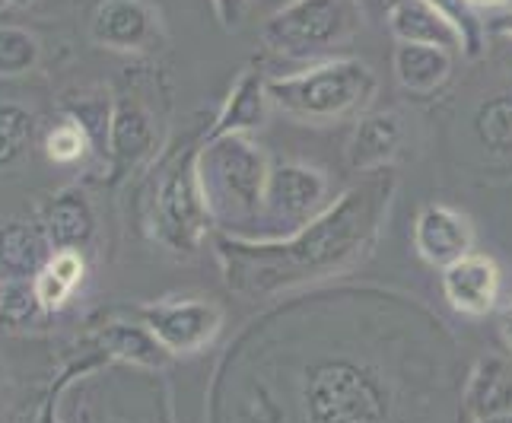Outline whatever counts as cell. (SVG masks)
Masks as SVG:
<instances>
[{
    "label": "cell",
    "instance_id": "cell-15",
    "mask_svg": "<svg viewBox=\"0 0 512 423\" xmlns=\"http://www.w3.org/2000/svg\"><path fill=\"white\" fill-rule=\"evenodd\" d=\"M468 411L487 420L512 414V363L503 357H481L468 382Z\"/></svg>",
    "mask_w": 512,
    "mask_h": 423
},
{
    "label": "cell",
    "instance_id": "cell-17",
    "mask_svg": "<svg viewBox=\"0 0 512 423\" xmlns=\"http://www.w3.org/2000/svg\"><path fill=\"white\" fill-rule=\"evenodd\" d=\"M48 236L58 252H74V245L93 236V210L83 191H61L45 210Z\"/></svg>",
    "mask_w": 512,
    "mask_h": 423
},
{
    "label": "cell",
    "instance_id": "cell-2",
    "mask_svg": "<svg viewBox=\"0 0 512 423\" xmlns=\"http://www.w3.org/2000/svg\"><path fill=\"white\" fill-rule=\"evenodd\" d=\"M268 179V153L255 144L252 134L214 137L198 153V182L207 214L217 223L233 226L258 220Z\"/></svg>",
    "mask_w": 512,
    "mask_h": 423
},
{
    "label": "cell",
    "instance_id": "cell-9",
    "mask_svg": "<svg viewBox=\"0 0 512 423\" xmlns=\"http://www.w3.org/2000/svg\"><path fill=\"white\" fill-rule=\"evenodd\" d=\"M471 245H474V229L465 214H458V210L446 204H430L417 214L414 249L433 268L446 271L449 264L471 255Z\"/></svg>",
    "mask_w": 512,
    "mask_h": 423
},
{
    "label": "cell",
    "instance_id": "cell-12",
    "mask_svg": "<svg viewBox=\"0 0 512 423\" xmlns=\"http://www.w3.org/2000/svg\"><path fill=\"white\" fill-rule=\"evenodd\" d=\"M404 140V121L398 112H369L357 121L347 144V163L353 172H382L395 160Z\"/></svg>",
    "mask_w": 512,
    "mask_h": 423
},
{
    "label": "cell",
    "instance_id": "cell-32",
    "mask_svg": "<svg viewBox=\"0 0 512 423\" xmlns=\"http://www.w3.org/2000/svg\"><path fill=\"white\" fill-rule=\"evenodd\" d=\"M478 423H512V414H497V417H487V420H478Z\"/></svg>",
    "mask_w": 512,
    "mask_h": 423
},
{
    "label": "cell",
    "instance_id": "cell-1",
    "mask_svg": "<svg viewBox=\"0 0 512 423\" xmlns=\"http://www.w3.org/2000/svg\"><path fill=\"white\" fill-rule=\"evenodd\" d=\"M392 191L395 179L385 169L369 172L287 239H217L226 287L258 299L360 264L379 239Z\"/></svg>",
    "mask_w": 512,
    "mask_h": 423
},
{
    "label": "cell",
    "instance_id": "cell-31",
    "mask_svg": "<svg viewBox=\"0 0 512 423\" xmlns=\"http://www.w3.org/2000/svg\"><path fill=\"white\" fill-rule=\"evenodd\" d=\"M471 7H484V10H493V7H503L509 0H468Z\"/></svg>",
    "mask_w": 512,
    "mask_h": 423
},
{
    "label": "cell",
    "instance_id": "cell-25",
    "mask_svg": "<svg viewBox=\"0 0 512 423\" xmlns=\"http://www.w3.org/2000/svg\"><path fill=\"white\" fill-rule=\"evenodd\" d=\"M86 140H90V134H86L74 118H67L64 125H58L48 134L45 150L55 163H77L86 153Z\"/></svg>",
    "mask_w": 512,
    "mask_h": 423
},
{
    "label": "cell",
    "instance_id": "cell-30",
    "mask_svg": "<svg viewBox=\"0 0 512 423\" xmlns=\"http://www.w3.org/2000/svg\"><path fill=\"white\" fill-rule=\"evenodd\" d=\"M500 331H503V341L512 347V303L503 309V319H500Z\"/></svg>",
    "mask_w": 512,
    "mask_h": 423
},
{
    "label": "cell",
    "instance_id": "cell-5",
    "mask_svg": "<svg viewBox=\"0 0 512 423\" xmlns=\"http://www.w3.org/2000/svg\"><path fill=\"white\" fill-rule=\"evenodd\" d=\"M306 423H385L376 379L353 363H325L306 382Z\"/></svg>",
    "mask_w": 512,
    "mask_h": 423
},
{
    "label": "cell",
    "instance_id": "cell-8",
    "mask_svg": "<svg viewBox=\"0 0 512 423\" xmlns=\"http://www.w3.org/2000/svg\"><path fill=\"white\" fill-rule=\"evenodd\" d=\"M140 319L169 354L204 350L223 328L220 306L207 299H166V303L140 309Z\"/></svg>",
    "mask_w": 512,
    "mask_h": 423
},
{
    "label": "cell",
    "instance_id": "cell-28",
    "mask_svg": "<svg viewBox=\"0 0 512 423\" xmlns=\"http://www.w3.org/2000/svg\"><path fill=\"white\" fill-rule=\"evenodd\" d=\"M245 7H249V0H214V10L220 16L223 29H236L245 16Z\"/></svg>",
    "mask_w": 512,
    "mask_h": 423
},
{
    "label": "cell",
    "instance_id": "cell-23",
    "mask_svg": "<svg viewBox=\"0 0 512 423\" xmlns=\"http://www.w3.org/2000/svg\"><path fill=\"white\" fill-rule=\"evenodd\" d=\"M32 137V115L13 102H0V163H10Z\"/></svg>",
    "mask_w": 512,
    "mask_h": 423
},
{
    "label": "cell",
    "instance_id": "cell-3",
    "mask_svg": "<svg viewBox=\"0 0 512 423\" xmlns=\"http://www.w3.org/2000/svg\"><path fill=\"white\" fill-rule=\"evenodd\" d=\"M376 74L366 61H322L268 80L271 105L296 121H341L363 112L376 96Z\"/></svg>",
    "mask_w": 512,
    "mask_h": 423
},
{
    "label": "cell",
    "instance_id": "cell-6",
    "mask_svg": "<svg viewBox=\"0 0 512 423\" xmlns=\"http://www.w3.org/2000/svg\"><path fill=\"white\" fill-rule=\"evenodd\" d=\"M207 204L198 182V156L182 153L163 169L153 191V223L175 252H194L207 233Z\"/></svg>",
    "mask_w": 512,
    "mask_h": 423
},
{
    "label": "cell",
    "instance_id": "cell-29",
    "mask_svg": "<svg viewBox=\"0 0 512 423\" xmlns=\"http://www.w3.org/2000/svg\"><path fill=\"white\" fill-rule=\"evenodd\" d=\"M490 32H497V35H506V39H512V10L500 13V16H493V20L487 23Z\"/></svg>",
    "mask_w": 512,
    "mask_h": 423
},
{
    "label": "cell",
    "instance_id": "cell-13",
    "mask_svg": "<svg viewBox=\"0 0 512 423\" xmlns=\"http://www.w3.org/2000/svg\"><path fill=\"white\" fill-rule=\"evenodd\" d=\"M93 39L121 51L147 48L156 39L153 10L144 0H105L93 16Z\"/></svg>",
    "mask_w": 512,
    "mask_h": 423
},
{
    "label": "cell",
    "instance_id": "cell-7",
    "mask_svg": "<svg viewBox=\"0 0 512 423\" xmlns=\"http://www.w3.org/2000/svg\"><path fill=\"white\" fill-rule=\"evenodd\" d=\"M328 179L325 172L306 163H280L271 169L264 188L261 220L271 226V239H287L299 233L328 207Z\"/></svg>",
    "mask_w": 512,
    "mask_h": 423
},
{
    "label": "cell",
    "instance_id": "cell-34",
    "mask_svg": "<svg viewBox=\"0 0 512 423\" xmlns=\"http://www.w3.org/2000/svg\"><path fill=\"white\" fill-rule=\"evenodd\" d=\"M0 299H4V287H0Z\"/></svg>",
    "mask_w": 512,
    "mask_h": 423
},
{
    "label": "cell",
    "instance_id": "cell-21",
    "mask_svg": "<svg viewBox=\"0 0 512 423\" xmlns=\"http://www.w3.org/2000/svg\"><path fill=\"white\" fill-rule=\"evenodd\" d=\"M45 242L35 229L23 223H10L0 229V264L13 274H32L42 264Z\"/></svg>",
    "mask_w": 512,
    "mask_h": 423
},
{
    "label": "cell",
    "instance_id": "cell-27",
    "mask_svg": "<svg viewBox=\"0 0 512 423\" xmlns=\"http://www.w3.org/2000/svg\"><path fill=\"white\" fill-rule=\"evenodd\" d=\"M39 303L35 299V290H23V287H4V299H0V319L4 322H26L32 315V306Z\"/></svg>",
    "mask_w": 512,
    "mask_h": 423
},
{
    "label": "cell",
    "instance_id": "cell-19",
    "mask_svg": "<svg viewBox=\"0 0 512 423\" xmlns=\"http://www.w3.org/2000/svg\"><path fill=\"white\" fill-rule=\"evenodd\" d=\"M153 144V125L150 115L140 109L137 102H121L112 112V128H109V147L112 156L121 163H137Z\"/></svg>",
    "mask_w": 512,
    "mask_h": 423
},
{
    "label": "cell",
    "instance_id": "cell-26",
    "mask_svg": "<svg viewBox=\"0 0 512 423\" xmlns=\"http://www.w3.org/2000/svg\"><path fill=\"white\" fill-rule=\"evenodd\" d=\"M433 4L449 16L458 32H462V42H465L468 55H478L481 42H484L481 39V20L474 16V7L468 4V0H433Z\"/></svg>",
    "mask_w": 512,
    "mask_h": 423
},
{
    "label": "cell",
    "instance_id": "cell-16",
    "mask_svg": "<svg viewBox=\"0 0 512 423\" xmlns=\"http://www.w3.org/2000/svg\"><path fill=\"white\" fill-rule=\"evenodd\" d=\"M452 74V55L430 45H398L395 48V77L408 93H436Z\"/></svg>",
    "mask_w": 512,
    "mask_h": 423
},
{
    "label": "cell",
    "instance_id": "cell-24",
    "mask_svg": "<svg viewBox=\"0 0 512 423\" xmlns=\"http://www.w3.org/2000/svg\"><path fill=\"white\" fill-rule=\"evenodd\" d=\"M35 39L23 29H0V74H23L35 64Z\"/></svg>",
    "mask_w": 512,
    "mask_h": 423
},
{
    "label": "cell",
    "instance_id": "cell-20",
    "mask_svg": "<svg viewBox=\"0 0 512 423\" xmlns=\"http://www.w3.org/2000/svg\"><path fill=\"white\" fill-rule=\"evenodd\" d=\"M83 277V261L77 252H58L45 264V271L35 277V299L42 309H61L67 296Z\"/></svg>",
    "mask_w": 512,
    "mask_h": 423
},
{
    "label": "cell",
    "instance_id": "cell-4",
    "mask_svg": "<svg viewBox=\"0 0 512 423\" xmlns=\"http://www.w3.org/2000/svg\"><path fill=\"white\" fill-rule=\"evenodd\" d=\"M357 23L360 10L353 0H290L264 23L261 35L264 45L274 48L277 55L306 58L341 45Z\"/></svg>",
    "mask_w": 512,
    "mask_h": 423
},
{
    "label": "cell",
    "instance_id": "cell-33",
    "mask_svg": "<svg viewBox=\"0 0 512 423\" xmlns=\"http://www.w3.org/2000/svg\"><path fill=\"white\" fill-rule=\"evenodd\" d=\"M10 4H16V7H26V4H32V0H10Z\"/></svg>",
    "mask_w": 512,
    "mask_h": 423
},
{
    "label": "cell",
    "instance_id": "cell-18",
    "mask_svg": "<svg viewBox=\"0 0 512 423\" xmlns=\"http://www.w3.org/2000/svg\"><path fill=\"white\" fill-rule=\"evenodd\" d=\"M102 350H109L112 357H121L134 366H163L169 350L153 338L147 325H128V322H112L99 331Z\"/></svg>",
    "mask_w": 512,
    "mask_h": 423
},
{
    "label": "cell",
    "instance_id": "cell-11",
    "mask_svg": "<svg viewBox=\"0 0 512 423\" xmlns=\"http://www.w3.org/2000/svg\"><path fill=\"white\" fill-rule=\"evenodd\" d=\"M443 293L449 306L462 315H487L500 296V268L487 255H465L443 271Z\"/></svg>",
    "mask_w": 512,
    "mask_h": 423
},
{
    "label": "cell",
    "instance_id": "cell-22",
    "mask_svg": "<svg viewBox=\"0 0 512 423\" xmlns=\"http://www.w3.org/2000/svg\"><path fill=\"white\" fill-rule=\"evenodd\" d=\"M478 134L484 144L497 147V150L512 147V99L509 96H497L481 105Z\"/></svg>",
    "mask_w": 512,
    "mask_h": 423
},
{
    "label": "cell",
    "instance_id": "cell-10",
    "mask_svg": "<svg viewBox=\"0 0 512 423\" xmlns=\"http://www.w3.org/2000/svg\"><path fill=\"white\" fill-rule=\"evenodd\" d=\"M388 29H392L398 45H430L449 51V55L465 51L462 32L433 0H392L388 4Z\"/></svg>",
    "mask_w": 512,
    "mask_h": 423
},
{
    "label": "cell",
    "instance_id": "cell-14",
    "mask_svg": "<svg viewBox=\"0 0 512 423\" xmlns=\"http://www.w3.org/2000/svg\"><path fill=\"white\" fill-rule=\"evenodd\" d=\"M271 96H268V80L258 70H245V74L233 83L229 99L223 102V109L210 128L207 140L226 137V134H252L268 121Z\"/></svg>",
    "mask_w": 512,
    "mask_h": 423
}]
</instances>
